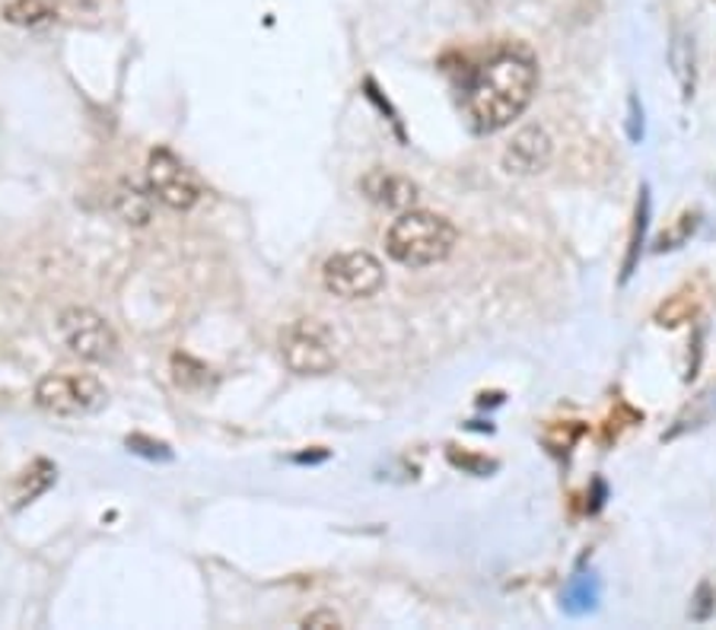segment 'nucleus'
Here are the masks:
<instances>
[{
	"instance_id": "1",
	"label": "nucleus",
	"mask_w": 716,
	"mask_h": 630,
	"mask_svg": "<svg viewBox=\"0 0 716 630\" xmlns=\"http://www.w3.org/2000/svg\"><path fill=\"white\" fill-rule=\"evenodd\" d=\"M539 93V64L525 48L490 55L465 86V115L475 134L510 128Z\"/></svg>"
},
{
	"instance_id": "2",
	"label": "nucleus",
	"mask_w": 716,
	"mask_h": 630,
	"mask_svg": "<svg viewBox=\"0 0 716 630\" xmlns=\"http://www.w3.org/2000/svg\"><path fill=\"white\" fill-rule=\"evenodd\" d=\"M458 229L433 210H404L386 229V256L401 268H433L456 252Z\"/></svg>"
},
{
	"instance_id": "3",
	"label": "nucleus",
	"mask_w": 716,
	"mask_h": 630,
	"mask_svg": "<svg viewBox=\"0 0 716 630\" xmlns=\"http://www.w3.org/2000/svg\"><path fill=\"white\" fill-rule=\"evenodd\" d=\"M109 399L106 382L96 372H48L35 382V404L55 417H84Z\"/></svg>"
},
{
	"instance_id": "4",
	"label": "nucleus",
	"mask_w": 716,
	"mask_h": 630,
	"mask_svg": "<svg viewBox=\"0 0 716 630\" xmlns=\"http://www.w3.org/2000/svg\"><path fill=\"white\" fill-rule=\"evenodd\" d=\"M281 357L296 376H328L338 370L335 335L318 318H296L281 332Z\"/></svg>"
},
{
	"instance_id": "5",
	"label": "nucleus",
	"mask_w": 716,
	"mask_h": 630,
	"mask_svg": "<svg viewBox=\"0 0 716 630\" xmlns=\"http://www.w3.org/2000/svg\"><path fill=\"white\" fill-rule=\"evenodd\" d=\"M322 284L338 300H370L386 286V268L367 249H347L322 264Z\"/></svg>"
},
{
	"instance_id": "6",
	"label": "nucleus",
	"mask_w": 716,
	"mask_h": 630,
	"mask_svg": "<svg viewBox=\"0 0 716 630\" xmlns=\"http://www.w3.org/2000/svg\"><path fill=\"white\" fill-rule=\"evenodd\" d=\"M57 335L64 347L86 363H109L118 354L115 328L89 306H67L57 315Z\"/></svg>"
},
{
	"instance_id": "7",
	"label": "nucleus",
	"mask_w": 716,
	"mask_h": 630,
	"mask_svg": "<svg viewBox=\"0 0 716 630\" xmlns=\"http://www.w3.org/2000/svg\"><path fill=\"white\" fill-rule=\"evenodd\" d=\"M147 185H150V195L163 200L172 210H192L204 198V185L198 175L166 146H156L147 156Z\"/></svg>"
},
{
	"instance_id": "8",
	"label": "nucleus",
	"mask_w": 716,
	"mask_h": 630,
	"mask_svg": "<svg viewBox=\"0 0 716 630\" xmlns=\"http://www.w3.org/2000/svg\"><path fill=\"white\" fill-rule=\"evenodd\" d=\"M554 160V138L544 124H522L503 146V170L510 175H539Z\"/></svg>"
},
{
	"instance_id": "9",
	"label": "nucleus",
	"mask_w": 716,
	"mask_h": 630,
	"mask_svg": "<svg viewBox=\"0 0 716 630\" xmlns=\"http://www.w3.org/2000/svg\"><path fill=\"white\" fill-rule=\"evenodd\" d=\"M360 192L372 204L389 207V210H401V214L411 210L417 204V198H421V188L411 178H404V175L392 170H382V166H376V170H370L360 178Z\"/></svg>"
},
{
	"instance_id": "10",
	"label": "nucleus",
	"mask_w": 716,
	"mask_h": 630,
	"mask_svg": "<svg viewBox=\"0 0 716 630\" xmlns=\"http://www.w3.org/2000/svg\"><path fill=\"white\" fill-rule=\"evenodd\" d=\"M669 67H672L675 84H679V89H682V99L691 102V99H694V89H697V52H694V39L685 35L682 29L672 32Z\"/></svg>"
},
{
	"instance_id": "11",
	"label": "nucleus",
	"mask_w": 716,
	"mask_h": 630,
	"mask_svg": "<svg viewBox=\"0 0 716 630\" xmlns=\"http://www.w3.org/2000/svg\"><path fill=\"white\" fill-rule=\"evenodd\" d=\"M650 207H653V198H650V185H640L637 192V207H633V224H630V236H628V252H625V261H621V284H628L640 264V256H643V246H647V229H650Z\"/></svg>"
},
{
	"instance_id": "12",
	"label": "nucleus",
	"mask_w": 716,
	"mask_h": 630,
	"mask_svg": "<svg viewBox=\"0 0 716 630\" xmlns=\"http://www.w3.org/2000/svg\"><path fill=\"white\" fill-rule=\"evenodd\" d=\"M714 421H716V382L710 385V389H704L701 395H694V399L687 401L685 408H682V414L675 417L672 430H669L662 439H679V436H685V433L704 430L707 424H714Z\"/></svg>"
},
{
	"instance_id": "13",
	"label": "nucleus",
	"mask_w": 716,
	"mask_h": 630,
	"mask_svg": "<svg viewBox=\"0 0 716 630\" xmlns=\"http://www.w3.org/2000/svg\"><path fill=\"white\" fill-rule=\"evenodd\" d=\"M701 309H704V303H701L697 290L687 286V290H679V293H672V296H665V300L659 303L653 322H657L659 328H682V325L697 322V318H701Z\"/></svg>"
},
{
	"instance_id": "14",
	"label": "nucleus",
	"mask_w": 716,
	"mask_h": 630,
	"mask_svg": "<svg viewBox=\"0 0 716 630\" xmlns=\"http://www.w3.org/2000/svg\"><path fill=\"white\" fill-rule=\"evenodd\" d=\"M55 17V0H10V3L3 7V20H7L10 26L35 29L52 23Z\"/></svg>"
},
{
	"instance_id": "15",
	"label": "nucleus",
	"mask_w": 716,
	"mask_h": 630,
	"mask_svg": "<svg viewBox=\"0 0 716 630\" xmlns=\"http://www.w3.org/2000/svg\"><path fill=\"white\" fill-rule=\"evenodd\" d=\"M55 475L57 471H55V465H52V461H45V458H35L26 471L17 478V487H13V500H17V507L32 503L35 497H42L48 487L55 485Z\"/></svg>"
},
{
	"instance_id": "16",
	"label": "nucleus",
	"mask_w": 716,
	"mask_h": 630,
	"mask_svg": "<svg viewBox=\"0 0 716 630\" xmlns=\"http://www.w3.org/2000/svg\"><path fill=\"white\" fill-rule=\"evenodd\" d=\"M150 198H153V195H143L134 182H121V185H118V195H115V207H118V214H121L124 224L147 227V224H150Z\"/></svg>"
},
{
	"instance_id": "17",
	"label": "nucleus",
	"mask_w": 716,
	"mask_h": 630,
	"mask_svg": "<svg viewBox=\"0 0 716 630\" xmlns=\"http://www.w3.org/2000/svg\"><path fill=\"white\" fill-rule=\"evenodd\" d=\"M172 379L185 392H200V389L210 385V370L204 363H198V360L185 357V354H175L172 357Z\"/></svg>"
},
{
	"instance_id": "18",
	"label": "nucleus",
	"mask_w": 716,
	"mask_h": 630,
	"mask_svg": "<svg viewBox=\"0 0 716 630\" xmlns=\"http://www.w3.org/2000/svg\"><path fill=\"white\" fill-rule=\"evenodd\" d=\"M701 227V214L697 210H685L682 217H675V224L669 229H662V236L657 239V252H675V249H682L687 239L697 232Z\"/></svg>"
},
{
	"instance_id": "19",
	"label": "nucleus",
	"mask_w": 716,
	"mask_h": 630,
	"mask_svg": "<svg viewBox=\"0 0 716 630\" xmlns=\"http://www.w3.org/2000/svg\"><path fill=\"white\" fill-rule=\"evenodd\" d=\"M564 605L573 615H586V611H596L599 605V579L596 576H576L564 596Z\"/></svg>"
},
{
	"instance_id": "20",
	"label": "nucleus",
	"mask_w": 716,
	"mask_h": 630,
	"mask_svg": "<svg viewBox=\"0 0 716 630\" xmlns=\"http://www.w3.org/2000/svg\"><path fill=\"white\" fill-rule=\"evenodd\" d=\"M643 421V414L640 411H633L630 404L625 401H618L615 404V411L605 417V424H601V443H618L621 439V433L630 427H637Z\"/></svg>"
},
{
	"instance_id": "21",
	"label": "nucleus",
	"mask_w": 716,
	"mask_h": 630,
	"mask_svg": "<svg viewBox=\"0 0 716 630\" xmlns=\"http://www.w3.org/2000/svg\"><path fill=\"white\" fill-rule=\"evenodd\" d=\"M586 433V427L579 421H564V424H554V427L544 433V446L554 453V456H567L573 446L579 443V436Z\"/></svg>"
},
{
	"instance_id": "22",
	"label": "nucleus",
	"mask_w": 716,
	"mask_h": 630,
	"mask_svg": "<svg viewBox=\"0 0 716 630\" xmlns=\"http://www.w3.org/2000/svg\"><path fill=\"white\" fill-rule=\"evenodd\" d=\"M716 611V593L714 586L704 579L694 596H691V621H710V615Z\"/></svg>"
},
{
	"instance_id": "23",
	"label": "nucleus",
	"mask_w": 716,
	"mask_h": 630,
	"mask_svg": "<svg viewBox=\"0 0 716 630\" xmlns=\"http://www.w3.org/2000/svg\"><path fill=\"white\" fill-rule=\"evenodd\" d=\"M628 138L633 143L643 141V106L633 93L628 96Z\"/></svg>"
},
{
	"instance_id": "24",
	"label": "nucleus",
	"mask_w": 716,
	"mask_h": 630,
	"mask_svg": "<svg viewBox=\"0 0 716 630\" xmlns=\"http://www.w3.org/2000/svg\"><path fill=\"white\" fill-rule=\"evenodd\" d=\"M449 461L458 465V468H468L471 475H487V471L497 468V461H487V458H478V456H458L456 449H449Z\"/></svg>"
},
{
	"instance_id": "25",
	"label": "nucleus",
	"mask_w": 716,
	"mask_h": 630,
	"mask_svg": "<svg viewBox=\"0 0 716 630\" xmlns=\"http://www.w3.org/2000/svg\"><path fill=\"white\" fill-rule=\"evenodd\" d=\"M303 628H341V618H338L335 611H313V615L303 618Z\"/></svg>"
},
{
	"instance_id": "26",
	"label": "nucleus",
	"mask_w": 716,
	"mask_h": 630,
	"mask_svg": "<svg viewBox=\"0 0 716 630\" xmlns=\"http://www.w3.org/2000/svg\"><path fill=\"white\" fill-rule=\"evenodd\" d=\"M593 487H596V493H593V507H589V513H599L601 503H605V485H601L599 478L593 481Z\"/></svg>"
},
{
	"instance_id": "27",
	"label": "nucleus",
	"mask_w": 716,
	"mask_h": 630,
	"mask_svg": "<svg viewBox=\"0 0 716 630\" xmlns=\"http://www.w3.org/2000/svg\"><path fill=\"white\" fill-rule=\"evenodd\" d=\"M714 3H716V0H714Z\"/></svg>"
}]
</instances>
